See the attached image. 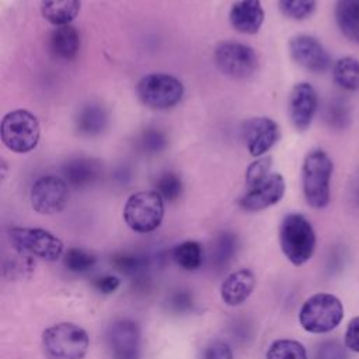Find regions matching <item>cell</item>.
Instances as JSON below:
<instances>
[{"instance_id": "1", "label": "cell", "mask_w": 359, "mask_h": 359, "mask_svg": "<svg viewBox=\"0 0 359 359\" xmlns=\"http://www.w3.org/2000/svg\"><path fill=\"white\" fill-rule=\"evenodd\" d=\"M87 331L74 323H57L42 334V348L48 359H83L88 351Z\"/></svg>"}, {"instance_id": "2", "label": "cell", "mask_w": 359, "mask_h": 359, "mask_svg": "<svg viewBox=\"0 0 359 359\" xmlns=\"http://www.w3.org/2000/svg\"><path fill=\"white\" fill-rule=\"evenodd\" d=\"M279 244L293 265L306 264L316 248V233L310 222L300 213H289L279 227Z\"/></svg>"}, {"instance_id": "3", "label": "cell", "mask_w": 359, "mask_h": 359, "mask_svg": "<svg viewBox=\"0 0 359 359\" xmlns=\"http://www.w3.org/2000/svg\"><path fill=\"white\" fill-rule=\"evenodd\" d=\"M332 174V161L328 154L320 149L306 154L302 167L303 192L311 208L321 209L330 202V181Z\"/></svg>"}, {"instance_id": "4", "label": "cell", "mask_w": 359, "mask_h": 359, "mask_svg": "<svg viewBox=\"0 0 359 359\" xmlns=\"http://www.w3.org/2000/svg\"><path fill=\"white\" fill-rule=\"evenodd\" d=\"M344 317L341 300L331 293H317L309 297L299 311V323L307 332L325 334L339 325Z\"/></svg>"}, {"instance_id": "5", "label": "cell", "mask_w": 359, "mask_h": 359, "mask_svg": "<svg viewBox=\"0 0 359 359\" xmlns=\"http://www.w3.org/2000/svg\"><path fill=\"white\" fill-rule=\"evenodd\" d=\"M8 236L15 251L29 258L53 262L65 254L62 240L45 229L13 227Z\"/></svg>"}, {"instance_id": "6", "label": "cell", "mask_w": 359, "mask_h": 359, "mask_svg": "<svg viewBox=\"0 0 359 359\" xmlns=\"http://www.w3.org/2000/svg\"><path fill=\"white\" fill-rule=\"evenodd\" d=\"M164 199L156 191L132 194L123 206V220L136 233H151L163 222Z\"/></svg>"}, {"instance_id": "7", "label": "cell", "mask_w": 359, "mask_h": 359, "mask_svg": "<svg viewBox=\"0 0 359 359\" xmlns=\"http://www.w3.org/2000/svg\"><path fill=\"white\" fill-rule=\"evenodd\" d=\"M39 122L27 109H15L4 115L1 121V140L7 149L15 153H28L39 140Z\"/></svg>"}, {"instance_id": "8", "label": "cell", "mask_w": 359, "mask_h": 359, "mask_svg": "<svg viewBox=\"0 0 359 359\" xmlns=\"http://www.w3.org/2000/svg\"><path fill=\"white\" fill-rule=\"evenodd\" d=\"M137 95L151 109H168L182 100L184 86L171 74L151 73L139 81Z\"/></svg>"}, {"instance_id": "9", "label": "cell", "mask_w": 359, "mask_h": 359, "mask_svg": "<svg viewBox=\"0 0 359 359\" xmlns=\"http://www.w3.org/2000/svg\"><path fill=\"white\" fill-rule=\"evenodd\" d=\"M215 62L222 73L233 79H247L258 67L252 48L238 42H223L215 49Z\"/></svg>"}, {"instance_id": "10", "label": "cell", "mask_w": 359, "mask_h": 359, "mask_svg": "<svg viewBox=\"0 0 359 359\" xmlns=\"http://www.w3.org/2000/svg\"><path fill=\"white\" fill-rule=\"evenodd\" d=\"M31 206L41 215H53L67 203L69 185L56 175H45L38 178L31 188Z\"/></svg>"}, {"instance_id": "11", "label": "cell", "mask_w": 359, "mask_h": 359, "mask_svg": "<svg viewBox=\"0 0 359 359\" xmlns=\"http://www.w3.org/2000/svg\"><path fill=\"white\" fill-rule=\"evenodd\" d=\"M285 189V178L278 172H271L262 182L248 188L238 203L247 212H259L276 205L283 198Z\"/></svg>"}, {"instance_id": "12", "label": "cell", "mask_w": 359, "mask_h": 359, "mask_svg": "<svg viewBox=\"0 0 359 359\" xmlns=\"http://www.w3.org/2000/svg\"><path fill=\"white\" fill-rule=\"evenodd\" d=\"M280 130L275 121L266 116L248 119L243 125V139L251 156L262 157L279 140Z\"/></svg>"}, {"instance_id": "13", "label": "cell", "mask_w": 359, "mask_h": 359, "mask_svg": "<svg viewBox=\"0 0 359 359\" xmlns=\"http://www.w3.org/2000/svg\"><path fill=\"white\" fill-rule=\"evenodd\" d=\"M292 59L303 69L323 73L330 67V56L323 45L310 35H296L289 41Z\"/></svg>"}, {"instance_id": "14", "label": "cell", "mask_w": 359, "mask_h": 359, "mask_svg": "<svg viewBox=\"0 0 359 359\" xmlns=\"http://www.w3.org/2000/svg\"><path fill=\"white\" fill-rule=\"evenodd\" d=\"M108 345L114 359H137L140 346L139 325L129 318L114 323L108 331Z\"/></svg>"}, {"instance_id": "15", "label": "cell", "mask_w": 359, "mask_h": 359, "mask_svg": "<svg viewBox=\"0 0 359 359\" xmlns=\"http://www.w3.org/2000/svg\"><path fill=\"white\" fill-rule=\"evenodd\" d=\"M317 109V94L309 83H299L289 97V116L297 130H306Z\"/></svg>"}, {"instance_id": "16", "label": "cell", "mask_w": 359, "mask_h": 359, "mask_svg": "<svg viewBox=\"0 0 359 359\" xmlns=\"http://www.w3.org/2000/svg\"><path fill=\"white\" fill-rule=\"evenodd\" d=\"M255 287V275L248 268H240L229 273L220 285V297L224 304L236 307L243 304Z\"/></svg>"}, {"instance_id": "17", "label": "cell", "mask_w": 359, "mask_h": 359, "mask_svg": "<svg viewBox=\"0 0 359 359\" xmlns=\"http://www.w3.org/2000/svg\"><path fill=\"white\" fill-rule=\"evenodd\" d=\"M264 8L261 0H238L230 8V22L241 34H255L264 22Z\"/></svg>"}, {"instance_id": "18", "label": "cell", "mask_w": 359, "mask_h": 359, "mask_svg": "<svg viewBox=\"0 0 359 359\" xmlns=\"http://www.w3.org/2000/svg\"><path fill=\"white\" fill-rule=\"evenodd\" d=\"M101 175V164L90 157H74L63 165V180L73 188L91 185Z\"/></svg>"}, {"instance_id": "19", "label": "cell", "mask_w": 359, "mask_h": 359, "mask_svg": "<svg viewBox=\"0 0 359 359\" xmlns=\"http://www.w3.org/2000/svg\"><path fill=\"white\" fill-rule=\"evenodd\" d=\"M49 48L53 56H56L57 59H62V60L74 59L80 49L79 32L70 24L56 27L50 34Z\"/></svg>"}, {"instance_id": "20", "label": "cell", "mask_w": 359, "mask_h": 359, "mask_svg": "<svg viewBox=\"0 0 359 359\" xmlns=\"http://www.w3.org/2000/svg\"><path fill=\"white\" fill-rule=\"evenodd\" d=\"M74 123L80 135L88 137L98 136L108 125V114L100 104H87L79 111Z\"/></svg>"}, {"instance_id": "21", "label": "cell", "mask_w": 359, "mask_h": 359, "mask_svg": "<svg viewBox=\"0 0 359 359\" xmlns=\"http://www.w3.org/2000/svg\"><path fill=\"white\" fill-rule=\"evenodd\" d=\"M80 7V0H42L41 13L46 21L60 27L69 25L77 17Z\"/></svg>"}, {"instance_id": "22", "label": "cell", "mask_w": 359, "mask_h": 359, "mask_svg": "<svg viewBox=\"0 0 359 359\" xmlns=\"http://www.w3.org/2000/svg\"><path fill=\"white\" fill-rule=\"evenodd\" d=\"M335 20L342 34L359 43V0H338Z\"/></svg>"}, {"instance_id": "23", "label": "cell", "mask_w": 359, "mask_h": 359, "mask_svg": "<svg viewBox=\"0 0 359 359\" xmlns=\"http://www.w3.org/2000/svg\"><path fill=\"white\" fill-rule=\"evenodd\" d=\"M172 259L180 268L185 271H195L202 265L203 261L202 247L198 241L194 240L184 241L174 247Z\"/></svg>"}, {"instance_id": "24", "label": "cell", "mask_w": 359, "mask_h": 359, "mask_svg": "<svg viewBox=\"0 0 359 359\" xmlns=\"http://www.w3.org/2000/svg\"><path fill=\"white\" fill-rule=\"evenodd\" d=\"M335 83L349 91L359 90V60L355 57L339 59L332 69Z\"/></svg>"}, {"instance_id": "25", "label": "cell", "mask_w": 359, "mask_h": 359, "mask_svg": "<svg viewBox=\"0 0 359 359\" xmlns=\"http://www.w3.org/2000/svg\"><path fill=\"white\" fill-rule=\"evenodd\" d=\"M265 359H307V352L294 339H276L266 349Z\"/></svg>"}, {"instance_id": "26", "label": "cell", "mask_w": 359, "mask_h": 359, "mask_svg": "<svg viewBox=\"0 0 359 359\" xmlns=\"http://www.w3.org/2000/svg\"><path fill=\"white\" fill-rule=\"evenodd\" d=\"M97 262L94 254L83 250V248H69L63 254V264L72 272H86L91 269Z\"/></svg>"}, {"instance_id": "27", "label": "cell", "mask_w": 359, "mask_h": 359, "mask_svg": "<svg viewBox=\"0 0 359 359\" xmlns=\"http://www.w3.org/2000/svg\"><path fill=\"white\" fill-rule=\"evenodd\" d=\"M156 192L167 202L177 201L182 194V181L174 172H163L156 180Z\"/></svg>"}, {"instance_id": "28", "label": "cell", "mask_w": 359, "mask_h": 359, "mask_svg": "<svg viewBox=\"0 0 359 359\" xmlns=\"http://www.w3.org/2000/svg\"><path fill=\"white\" fill-rule=\"evenodd\" d=\"M167 146V136L163 130L150 128L139 137V149L146 154H157Z\"/></svg>"}, {"instance_id": "29", "label": "cell", "mask_w": 359, "mask_h": 359, "mask_svg": "<svg viewBox=\"0 0 359 359\" xmlns=\"http://www.w3.org/2000/svg\"><path fill=\"white\" fill-rule=\"evenodd\" d=\"M282 13L293 20L310 17L316 8V0H279Z\"/></svg>"}, {"instance_id": "30", "label": "cell", "mask_w": 359, "mask_h": 359, "mask_svg": "<svg viewBox=\"0 0 359 359\" xmlns=\"http://www.w3.org/2000/svg\"><path fill=\"white\" fill-rule=\"evenodd\" d=\"M237 248V237L231 233H223L219 236L215 245V262L217 265H226L234 255Z\"/></svg>"}, {"instance_id": "31", "label": "cell", "mask_w": 359, "mask_h": 359, "mask_svg": "<svg viewBox=\"0 0 359 359\" xmlns=\"http://www.w3.org/2000/svg\"><path fill=\"white\" fill-rule=\"evenodd\" d=\"M116 271L126 275H136L146 268V259L136 254H118L112 258Z\"/></svg>"}, {"instance_id": "32", "label": "cell", "mask_w": 359, "mask_h": 359, "mask_svg": "<svg viewBox=\"0 0 359 359\" xmlns=\"http://www.w3.org/2000/svg\"><path fill=\"white\" fill-rule=\"evenodd\" d=\"M271 157L262 156L250 164L245 171V182L248 188L258 185L271 174Z\"/></svg>"}, {"instance_id": "33", "label": "cell", "mask_w": 359, "mask_h": 359, "mask_svg": "<svg viewBox=\"0 0 359 359\" xmlns=\"http://www.w3.org/2000/svg\"><path fill=\"white\" fill-rule=\"evenodd\" d=\"M202 359H233V352L224 341H213L205 348Z\"/></svg>"}, {"instance_id": "34", "label": "cell", "mask_w": 359, "mask_h": 359, "mask_svg": "<svg viewBox=\"0 0 359 359\" xmlns=\"http://www.w3.org/2000/svg\"><path fill=\"white\" fill-rule=\"evenodd\" d=\"M345 346L359 353V316L352 318L346 327Z\"/></svg>"}, {"instance_id": "35", "label": "cell", "mask_w": 359, "mask_h": 359, "mask_svg": "<svg viewBox=\"0 0 359 359\" xmlns=\"http://www.w3.org/2000/svg\"><path fill=\"white\" fill-rule=\"evenodd\" d=\"M317 359H345V353L339 344L331 341L320 346L317 351Z\"/></svg>"}, {"instance_id": "36", "label": "cell", "mask_w": 359, "mask_h": 359, "mask_svg": "<svg viewBox=\"0 0 359 359\" xmlns=\"http://www.w3.org/2000/svg\"><path fill=\"white\" fill-rule=\"evenodd\" d=\"M170 307L177 313H184L192 307V296L185 290H180L172 294L170 300Z\"/></svg>"}, {"instance_id": "37", "label": "cell", "mask_w": 359, "mask_h": 359, "mask_svg": "<svg viewBox=\"0 0 359 359\" xmlns=\"http://www.w3.org/2000/svg\"><path fill=\"white\" fill-rule=\"evenodd\" d=\"M119 285H121L119 278H116L114 275H104L95 280L97 290L101 293H105V294L114 293L119 287Z\"/></svg>"}]
</instances>
